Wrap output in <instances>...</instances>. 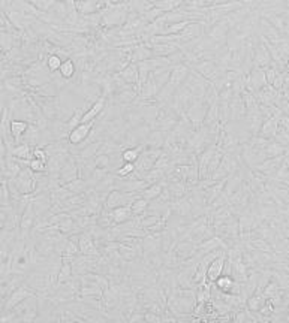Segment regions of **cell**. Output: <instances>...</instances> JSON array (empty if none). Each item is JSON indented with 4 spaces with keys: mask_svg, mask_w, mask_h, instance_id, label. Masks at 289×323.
I'll use <instances>...</instances> for the list:
<instances>
[{
    "mask_svg": "<svg viewBox=\"0 0 289 323\" xmlns=\"http://www.w3.org/2000/svg\"><path fill=\"white\" fill-rule=\"evenodd\" d=\"M225 262H226V250H223L222 253L219 254L210 265L207 270V281L208 283H214L218 278L223 274V268H225Z\"/></svg>",
    "mask_w": 289,
    "mask_h": 323,
    "instance_id": "obj_11",
    "label": "cell"
},
{
    "mask_svg": "<svg viewBox=\"0 0 289 323\" xmlns=\"http://www.w3.org/2000/svg\"><path fill=\"white\" fill-rule=\"evenodd\" d=\"M132 0H111V3H129Z\"/></svg>",
    "mask_w": 289,
    "mask_h": 323,
    "instance_id": "obj_36",
    "label": "cell"
},
{
    "mask_svg": "<svg viewBox=\"0 0 289 323\" xmlns=\"http://www.w3.org/2000/svg\"><path fill=\"white\" fill-rule=\"evenodd\" d=\"M282 94H283V99H285V100L289 103V87H285V89H283V92H282Z\"/></svg>",
    "mask_w": 289,
    "mask_h": 323,
    "instance_id": "obj_35",
    "label": "cell"
},
{
    "mask_svg": "<svg viewBox=\"0 0 289 323\" xmlns=\"http://www.w3.org/2000/svg\"><path fill=\"white\" fill-rule=\"evenodd\" d=\"M183 3H184V0H156L153 6L159 8L163 12H171V11L180 8Z\"/></svg>",
    "mask_w": 289,
    "mask_h": 323,
    "instance_id": "obj_29",
    "label": "cell"
},
{
    "mask_svg": "<svg viewBox=\"0 0 289 323\" xmlns=\"http://www.w3.org/2000/svg\"><path fill=\"white\" fill-rule=\"evenodd\" d=\"M32 157L46 162V159H48V153H46L45 147H33V150H32Z\"/></svg>",
    "mask_w": 289,
    "mask_h": 323,
    "instance_id": "obj_34",
    "label": "cell"
},
{
    "mask_svg": "<svg viewBox=\"0 0 289 323\" xmlns=\"http://www.w3.org/2000/svg\"><path fill=\"white\" fill-rule=\"evenodd\" d=\"M96 124V120H91V121H87V123H80L77 127H74L70 132H69V137H67V141L72 147H77L83 142H86L90 137V132L93 129V126Z\"/></svg>",
    "mask_w": 289,
    "mask_h": 323,
    "instance_id": "obj_7",
    "label": "cell"
},
{
    "mask_svg": "<svg viewBox=\"0 0 289 323\" xmlns=\"http://www.w3.org/2000/svg\"><path fill=\"white\" fill-rule=\"evenodd\" d=\"M150 46L152 52H153V57H168L174 52H177L178 44L176 42H163V44H147Z\"/></svg>",
    "mask_w": 289,
    "mask_h": 323,
    "instance_id": "obj_16",
    "label": "cell"
},
{
    "mask_svg": "<svg viewBox=\"0 0 289 323\" xmlns=\"http://www.w3.org/2000/svg\"><path fill=\"white\" fill-rule=\"evenodd\" d=\"M128 51H129V57H131V62L132 63H139L142 60H149L153 57V52L150 49V46L144 42H139L136 45L128 46Z\"/></svg>",
    "mask_w": 289,
    "mask_h": 323,
    "instance_id": "obj_12",
    "label": "cell"
},
{
    "mask_svg": "<svg viewBox=\"0 0 289 323\" xmlns=\"http://www.w3.org/2000/svg\"><path fill=\"white\" fill-rule=\"evenodd\" d=\"M110 212H111V217H112V222H114V225L125 223V222H128L129 219H132V217H134L131 205H123V207L114 208V209H111Z\"/></svg>",
    "mask_w": 289,
    "mask_h": 323,
    "instance_id": "obj_21",
    "label": "cell"
},
{
    "mask_svg": "<svg viewBox=\"0 0 289 323\" xmlns=\"http://www.w3.org/2000/svg\"><path fill=\"white\" fill-rule=\"evenodd\" d=\"M183 86L194 94L195 99H204L205 92H207V89L210 86V81H207L197 70L190 68V72H189L186 81L183 83Z\"/></svg>",
    "mask_w": 289,
    "mask_h": 323,
    "instance_id": "obj_3",
    "label": "cell"
},
{
    "mask_svg": "<svg viewBox=\"0 0 289 323\" xmlns=\"http://www.w3.org/2000/svg\"><path fill=\"white\" fill-rule=\"evenodd\" d=\"M63 60H65V59H62V56H59V54H48V56H45L44 57L45 66H46V69L50 70L51 73L59 72Z\"/></svg>",
    "mask_w": 289,
    "mask_h": 323,
    "instance_id": "obj_28",
    "label": "cell"
},
{
    "mask_svg": "<svg viewBox=\"0 0 289 323\" xmlns=\"http://www.w3.org/2000/svg\"><path fill=\"white\" fill-rule=\"evenodd\" d=\"M192 69H195L200 75H202L207 81H210L211 84L213 83H216L221 76H222L223 72L216 63H214V60H201L198 63H195L194 66H192Z\"/></svg>",
    "mask_w": 289,
    "mask_h": 323,
    "instance_id": "obj_6",
    "label": "cell"
},
{
    "mask_svg": "<svg viewBox=\"0 0 289 323\" xmlns=\"http://www.w3.org/2000/svg\"><path fill=\"white\" fill-rule=\"evenodd\" d=\"M0 32H14L12 24L8 20L6 14L0 9Z\"/></svg>",
    "mask_w": 289,
    "mask_h": 323,
    "instance_id": "obj_33",
    "label": "cell"
},
{
    "mask_svg": "<svg viewBox=\"0 0 289 323\" xmlns=\"http://www.w3.org/2000/svg\"><path fill=\"white\" fill-rule=\"evenodd\" d=\"M101 15H102L101 27L104 29L122 27L126 23L129 15L128 3H110L107 8L101 9Z\"/></svg>",
    "mask_w": 289,
    "mask_h": 323,
    "instance_id": "obj_1",
    "label": "cell"
},
{
    "mask_svg": "<svg viewBox=\"0 0 289 323\" xmlns=\"http://www.w3.org/2000/svg\"><path fill=\"white\" fill-rule=\"evenodd\" d=\"M163 151V148H153V147H146L138 160L135 162V172L134 175L136 178H141L147 171H150L155 166L156 160L159 159L160 153Z\"/></svg>",
    "mask_w": 289,
    "mask_h": 323,
    "instance_id": "obj_2",
    "label": "cell"
},
{
    "mask_svg": "<svg viewBox=\"0 0 289 323\" xmlns=\"http://www.w3.org/2000/svg\"><path fill=\"white\" fill-rule=\"evenodd\" d=\"M78 247H80V253L89 254V256H101V250L96 246L93 236L89 232H80V238H78Z\"/></svg>",
    "mask_w": 289,
    "mask_h": 323,
    "instance_id": "obj_10",
    "label": "cell"
},
{
    "mask_svg": "<svg viewBox=\"0 0 289 323\" xmlns=\"http://www.w3.org/2000/svg\"><path fill=\"white\" fill-rule=\"evenodd\" d=\"M75 9L80 15H90L101 11L98 0H75Z\"/></svg>",
    "mask_w": 289,
    "mask_h": 323,
    "instance_id": "obj_20",
    "label": "cell"
},
{
    "mask_svg": "<svg viewBox=\"0 0 289 323\" xmlns=\"http://www.w3.org/2000/svg\"><path fill=\"white\" fill-rule=\"evenodd\" d=\"M74 2H75V0H74Z\"/></svg>",
    "mask_w": 289,
    "mask_h": 323,
    "instance_id": "obj_37",
    "label": "cell"
},
{
    "mask_svg": "<svg viewBox=\"0 0 289 323\" xmlns=\"http://www.w3.org/2000/svg\"><path fill=\"white\" fill-rule=\"evenodd\" d=\"M174 250H176V254H177V257L180 259V262H183V260L192 257L194 254L197 253L198 244H195V243L190 241V239H178V243L176 244Z\"/></svg>",
    "mask_w": 289,
    "mask_h": 323,
    "instance_id": "obj_14",
    "label": "cell"
},
{
    "mask_svg": "<svg viewBox=\"0 0 289 323\" xmlns=\"http://www.w3.org/2000/svg\"><path fill=\"white\" fill-rule=\"evenodd\" d=\"M27 129H29V121L17 120V118L9 121V133H11V138L14 139L15 144H20L22 135L26 133Z\"/></svg>",
    "mask_w": 289,
    "mask_h": 323,
    "instance_id": "obj_17",
    "label": "cell"
},
{
    "mask_svg": "<svg viewBox=\"0 0 289 323\" xmlns=\"http://www.w3.org/2000/svg\"><path fill=\"white\" fill-rule=\"evenodd\" d=\"M189 72H190V68H189L186 63H178L176 66H173L171 75H170V79H168V84H171V86L177 90L178 87L186 81Z\"/></svg>",
    "mask_w": 289,
    "mask_h": 323,
    "instance_id": "obj_13",
    "label": "cell"
},
{
    "mask_svg": "<svg viewBox=\"0 0 289 323\" xmlns=\"http://www.w3.org/2000/svg\"><path fill=\"white\" fill-rule=\"evenodd\" d=\"M75 178H78V163H77V159L70 154L59 172V183L60 185H63Z\"/></svg>",
    "mask_w": 289,
    "mask_h": 323,
    "instance_id": "obj_9",
    "label": "cell"
},
{
    "mask_svg": "<svg viewBox=\"0 0 289 323\" xmlns=\"http://www.w3.org/2000/svg\"><path fill=\"white\" fill-rule=\"evenodd\" d=\"M207 111H208V105L204 102V99H194L186 108V117L189 118L194 127H198L202 124Z\"/></svg>",
    "mask_w": 289,
    "mask_h": 323,
    "instance_id": "obj_5",
    "label": "cell"
},
{
    "mask_svg": "<svg viewBox=\"0 0 289 323\" xmlns=\"http://www.w3.org/2000/svg\"><path fill=\"white\" fill-rule=\"evenodd\" d=\"M29 297H32V293H30V290L27 289V287H18L12 295H11V298L8 301V305H6V310H11V308H14L15 305H18L20 302L26 300V298H29Z\"/></svg>",
    "mask_w": 289,
    "mask_h": 323,
    "instance_id": "obj_24",
    "label": "cell"
},
{
    "mask_svg": "<svg viewBox=\"0 0 289 323\" xmlns=\"http://www.w3.org/2000/svg\"><path fill=\"white\" fill-rule=\"evenodd\" d=\"M29 168H30L35 174H44V172H46V162L32 157V159L29 160Z\"/></svg>",
    "mask_w": 289,
    "mask_h": 323,
    "instance_id": "obj_32",
    "label": "cell"
},
{
    "mask_svg": "<svg viewBox=\"0 0 289 323\" xmlns=\"http://www.w3.org/2000/svg\"><path fill=\"white\" fill-rule=\"evenodd\" d=\"M62 78H65L67 81H70V79H74L75 76H77V65H75V62L69 57V59H65L63 62H62V66H60V69L57 72Z\"/></svg>",
    "mask_w": 289,
    "mask_h": 323,
    "instance_id": "obj_23",
    "label": "cell"
},
{
    "mask_svg": "<svg viewBox=\"0 0 289 323\" xmlns=\"http://www.w3.org/2000/svg\"><path fill=\"white\" fill-rule=\"evenodd\" d=\"M163 185H165V180H162V181H159V183H155V184H150L149 187H146V189L141 192L139 196H142V198L147 199V201H153V199L160 196V193H162V190H163Z\"/></svg>",
    "mask_w": 289,
    "mask_h": 323,
    "instance_id": "obj_25",
    "label": "cell"
},
{
    "mask_svg": "<svg viewBox=\"0 0 289 323\" xmlns=\"http://www.w3.org/2000/svg\"><path fill=\"white\" fill-rule=\"evenodd\" d=\"M63 187L69 190L72 195H78V193H84L89 187L91 185L89 184V181H86V180H83V178H75V180H72V181H69L66 184H63Z\"/></svg>",
    "mask_w": 289,
    "mask_h": 323,
    "instance_id": "obj_26",
    "label": "cell"
},
{
    "mask_svg": "<svg viewBox=\"0 0 289 323\" xmlns=\"http://www.w3.org/2000/svg\"><path fill=\"white\" fill-rule=\"evenodd\" d=\"M149 202H150V201L144 199L142 196H138L134 202L131 204V208H132V214H134V216H142V214L147 211Z\"/></svg>",
    "mask_w": 289,
    "mask_h": 323,
    "instance_id": "obj_30",
    "label": "cell"
},
{
    "mask_svg": "<svg viewBox=\"0 0 289 323\" xmlns=\"http://www.w3.org/2000/svg\"><path fill=\"white\" fill-rule=\"evenodd\" d=\"M118 75L122 76V79H123L126 84H129V86H132V87H136V90H138V79H139V75H138V65H136V63H129L125 69L118 72Z\"/></svg>",
    "mask_w": 289,
    "mask_h": 323,
    "instance_id": "obj_19",
    "label": "cell"
},
{
    "mask_svg": "<svg viewBox=\"0 0 289 323\" xmlns=\"http://www.w3.org/2000/svg\"><path fill=\"white\" fill-rule=\"evenodd\" d=\"M165 135L162 130H157V129H153L149 137L146 138V141L142 142L146 147H153V148H163V144H165Z\"/></svg>",
    "mask_w": 289,
    "mask_h": 323,
    "instance_id": "obj_22",
    "label": "cell"
},
{
    "mask_svg": "<svg viewBox=\"0 0 289 323\" xmlns=\"http://www.w3.org/2000/svg\"><path fill=\"white\" fill-rule=\"evenodd\" d=\"M105 106H107V97L102 94V96L90 106L89 110H86L84 116L81 118V123H87V121H91V120H96L98 117L104 113Z\"/></svg>",
    "mask_w": 289,
    "mask_h": 323,
    "instance_id": "obj_15",
    "label": "cell"
},
{
    "mask_svg": "<svg viewBox=\"0 0 289 323\" xmlns=\"http://www.w3.org/2000/svg\"><path fill=\"white\" fill-rule=\"evenodd\" d=\"M205 35V30H204V25L201 21H190L184 27V30L181 33H178V44L183 45V44H189L195 39H198L201 36Z\"/></svg>",
    "mask_w": 289,
    "mask_h": 323,
    "instance_id": "obj_8",
    "label": "cell"
},
{
    "mask_svg": "<svg viewBox=\"0 0 289 323\" xmlns=\"http://www.w3.org/2000/svg\"><path fill=\"white\" fill-rule=\"evenodd\" d=\"M135 172V163H129V162H123L117 171H115V175L117 177H122V178H126L129 175H132Z\"/></svg>",
    "mask_w": 289,
    "mask_h": 323,
    "instance_id": "obj_31",
    "label": "cell"
},
{
    "mask_svg": "<svg viewBox=\"0 0 289 323\" xmlns=\"http://www.w3.org/2000/svg\"><path fill=\"white\" fill-rule=\"evenodd\" d=\"M277 129H279V118L274 116H270L264 120L258 135L262 137V138L273 139L274 135H276V132H277Z\"/></svg>",
    "mask_w": 289,
    "mask_h": 323,
    "instance_id": "obj_18",
    "label": "cell"
},
{
    "mask_svg": "<svg viewBox=\"0 0 289 323\" xmlns=\"http://www.w3.org/2000/svg\"><path fill=\"white\" fill-rule=\"evenodd\" d=\"M138 196L139 195H136V193H128V192H123V190H118V189H112L111 192L108 193L105 202H104V208L111 211L117 207L131 205Z\"/></svg>",
    "mask_w": 289,
    "mask_h": 323,
    "instance_id": "obj_4",
    "label": "cell"
},
{
    "mask_svg": "<svg viewBox=\"0 0 289 323\" xmlns=\"http://www.w3.org/2000/svg\"><path fill=\"white\" fill-rule=\"evenodd\" d=\"M144 148H146L144 144H139V145H136V147H128V148H125V150L122 151V160L129 162V163H135V162L138 160V157H139V154H141V151H142Z\"/></svg>",
    "mask_w": 289,
    "mask_h": 323,
    "instance_id": "obj_27",
    "label": "cell"
}]
</instances>
